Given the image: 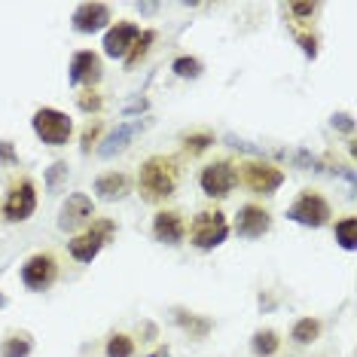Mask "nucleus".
Here are the masks:
<instances>
[{"label": "nucleus", "instance_id": "f257e3e1", "mask_svg": "<svg viewBox=\"0 0 357 357\" xmlns=\"http://www.w3.org/2000/svg\"><path fill=\"white\" fill-rule=\"evenodd\" d=\"M141 196L147 202H162L174 192V162L165 156H153L141 168Z\"/></svg>", "mask_w": 357, "mask_h": 357}, {"label": "nucleus", "instance_id": "f03ea898", "mask_svg": "<svg viewBox=\"0 0 357 357\" xmlns=\"http://www.w3.org/2000/svg\"><path fill=\"white\" fill-rule=\"evenodd\" d=\"M113 232H116V223H113V220H95L92 229H85L83 235H76V238L70 241L68 251L76 263H92L98 254H101V247L110 241Z\"/></svg>", "mask_w": 357, "mask_h": 357}, {"label": "nucleus", "instance_id": "7ed1b4c3", "mask_svg": "<svg viewBox=\"0 0 357 357\" xmlns=\"http://www.w3.org/2000/svg\"><path fill=\"white\" fill-rule=\"evenodd\" d=\"M226 235H229V223L220 211H202L196 220L190 223V238L196 247L202 251H211V247L223 245Z\"/></svg>", "mask_w": 357, "mask_h": 357}, {"label": "nucleus", "instance_id": "20e7f679", "mask_svg": "<svg viewBox=\"0 0 357 357\" xmlns=\"http://www.w3.org/2000/svg\"><path fill=\"white\" fill-rule=\"evenodd\" d=\"M34 132L43 144L49 147H61L68 144L70 132H74V123L68 119V113L55 110V107H43V110L34 113Z\"/></svg>", "mask_w": 357, "mask_h": 357}, {"label": "nucleus", "instance_id": "39448f33", "mask_svg": "<svg viewBox=\"0 0 357 357\" xmlns=\"http://www.w3.org/2000/svg\"><path fill=\"white\" fill-rule=\"evenodd\" d=\"M287 217L303 223V226H315L318 229V226H324L327 220H330V205H327L318 192H303V196L290 205Z\"/></svg>", "mask_w": 357, "mask_h": 357}, {"label": "nucleus", "instance_id": "423d86ee", "mask_svg": "<svg viewBox=\"0 0 357 357\" xmlns=\"http://www.w3.org/2000/svg\"><path fill=\"white\" fill-rule=\"evenodd\" d=\"M235 181H238V174H235V168L229 162H214L202 171V177H198V183H202V190L208 192L211 198H226L235 187Z\"/></svg>", "mask_w": 357, "mask_h": 357}, {"label": "nucleus", "instance_id": "0eeeda50", "mask_svg": "<svg viewBox=\"0 0 357 357\" xmlns=\"http://www.w3.org/2000/svg\"><path fill=\"white\" fill-rule=\"evenodd\" d=\"M92 214H95V205H92V198L85 196V192H74V196H70L68 202L61 205L59 226H61L64 232H76V229H83V226L89 223Z\"/></svg>", "mask_w": 357, "mask_h": 357}, {"label": "nucleus", "instance_id": "6e6552de", "mask_svg": "<svg viewBox=\"0 0 357 357\" xmlns=\"http://www.w3.org/2000/svg\"><path fill=\"white\" fill-rule=\"evenodd\" d=\"M55 275H59V266H55V260L49 254L31 256V260L21 266V281H25L28 290H46L49 284L55 281Z\"/></svg>", "mask_w": 357, "mask_h": 357}, {"label": "nucleus", "instance_id": "1a4fd4ad", "mask_svg": "<svg viewBox=\"0 0 357 357\" xmlns=\"http://www.w3.org/2000/svg\"><path fill=\"white\" fill-rule=\"evenodd\" d=\"M34 208H37V192H34L31 181H21L3 202V214H6L10 223H21V220H28L34 214Z\"/></svg>", "mask_w": 357, "mask_h": 357}, {"label": "nucleus", "instance_id": "9d476101", "mask_svg": "<svg viewBox=\"0 0 357 357\" xmlns=\"http://www.w3.org/2000/svg\"><path fill=\"white\" fill-rule=\"evenodd\" d=\"M245 183L254 192L272 196V192L284 183V174H281V168L269 165V162H247V165H245Z\"/></svg>", "mask_w": 357, "mask_h": 357}, {"label": "nucleus", "instance_id": "9b49d317", "mask_svg": "<svg viewBox=\"0 0 357 357\" xmlns=\"http://www.w3.org/2000/svg\"><path fill=\"white\" fill-rule=\"evenodd\" d=\"M138 37H141L138 25H132V21H119V25H113L110 31H107L104 52L110 55V59H128V52H132V46L138 43Z\"/></svg>", "mask_w": 357, "mask_h": 357}, {"label": "nucleus", "instance_id": "f8f14e48", "mask_svg": "<svg viewBox=\"0 0 357 357\" xmlns=\"http://www.w3.org/2000/svg\"><path fill=\"white\" fill-rule=\"evenodd\" d=\"M269 226H272L269 214L263 208H256V205H245V208L238 211V217H235V232H238L241 238H260V235L269 232Z\"/></svg>", "mask_w": 357, "mask_h": 357}, {"label": "nucleus", "instance_id": "ddd939ff", "mask_svg": "<svg viewBox=\"0 0 357 357\" xmlns=\"http://www.w3.org/2000/svg\"><path fill=\"white\" fill-rule=\"evenodd\" d=\"M70 83L74 85H92L101 80V59H98L95 52H76L74 59H70Z\"/></svg>", "mask_w": 357, "mask_h": 357}, {"label": "nucleus", "instance_id": "4468645a", "mask_svg": "<svg viewBox=\"0 0 357 357\" xmlns=\"http://www.w3.org/2000/svg\"><path fill=\"white\" fill-rule=\"evenodd\" d=\"M110 21V10L104 3H83L74 12V28L80 34H95Z\"/></svg>", "mask_w": 357, "mask_h": 357}, {"label": "nucleus", "instance_id": "2eb2a0df", "mask_svg": "<svg viewBox=\"0 0 357 357\" xmlns=\"http://www.w3.org/2000/svg\"><path fill=\"white\" fill-rule=\"evenodd\" d=\"M153 232L159 241H165V245H177V241L183 238V220L177 211H162L156 214L153 220Z\"/></svg>", "mask_w": 357, "mask_h": 357}, {"label": "nucleus", "instance_id": "dca6fc26", "mask_svg": "<svg viewBox=\"0 0 357 357\" xmlns=\"http://www.w3.org/2000/svg\"><path fill=\"white\" fill-rule=\"evenodd\" d=\"M128 177L123 174V171H107V174H101L95 181V192L98 198H104V202H116V198H123L128 192Z\"/></svg>", "mask_w": 357, "mask_h": 357}, {"label": "nucleus", "instance_id": "f3484780", "mask_svg": "<svg viewBox=\"0 0 357 357\" xmlns=\"http://www.w3.org/2000/svg\"><path fill=\"white\" fill-rule=\"evenodd\" d=\"M141 128H144V123H125V125H119L116 132L110 134V138L104 141L101 144V150H98V153L104 156V159H110V156H116V153H123V150L128 147V141L134 138V134L141 132Z\"/></svg>", "mask_w": 357, "mask_h": 357}, {"label": "nucleus", "instance_id": "a211bd4d", "mask_svg": "<svg viewBox=\"0 0 357 357\" xmlns=\"http://www.w3.org/2000/svg\"><path fill=\"white\" fill-rule=\"evenodd\" d=\"M318 333H320V324L315 318H303V320H296L294 324V330H290V339L299 342V345H312V342L318 339Z\"/></svg>", "mask_w": 357, "mask_h": 357}, {"label": "nucleus", "instance_id": "6ab92c4d", "mask_svg": "<svg viewBox=\"0 0 357 357\" xmlns=\"http://www.w3.org/2000/svg\"><path fill=\"white\" fill-rule=\"evenodd\" d=\"M336 241L342 251H354L357 247V217H345L336 223Z\"/></svg>", "mask_w": 357, "mask_h": 357}, {"label": "nucleus", "instance_id": "aec40b11", "mask_svg": "<svg viewBox=\"0 0 357 357\" xmlns=\"http://www.w3.org/2000/svg\"><path fill=\"white\" fill-rule=\"evenodd\" d=\"M254 354H260V357H269V354H275L278 351V345H281V339H278V333L275 330H260L254 336Z\"/></svg>", "mask_w": 357, "mask_h": 357}, {"label": "nucleus", "instance_id": "412c9836", "mask_svg": "<svg viewBox=\"0 0 357 357\" xmlns=\"http://www.w3.org/2000/svg\"><path fill=\"white\" fill-rule=\"evenodd\" d=\"M0 354H3V357H28V354H31V339H25V336L6 339L3 345H0Z\"/></svg>", "mask_w": 357, "mask_h": 357}, {"label": "nucleus", "instance_id": "4be33fe9", "mask_svg": "<svg viewBox=\"0 0 357 357\" xmlns=\"http://www.w3.org/2000/svg\"><path fill=\"white\" fill-rule=\"evenodd\" d=\"M153 40H156V34H153V31H141L138 43H134V46H132V52H128V59H125L128 68H134V64H138L141 59H144V55H147V49H150V43H153Z\"/></svg>", "mask_w": 357, "mask_h": 357}, {"label": "nucleus", "instance_id": "5701e85b", "mask_svg": "<svg viewBox=\"0 0 357 357\" xmlns=\"http://www.w3.org/2000/svg\"><path fill=\"white\" fill-rule=\"evenodd\" d=\"M134 354V342L128 336H113L107 342V357H132Z\"/></svg>", "mask_w": 357, "mask_h": 357}, {"label": "nucleus", "instance_id": "b1692460", "mask_svg": "<svg viewBox=\"0 0 357 357\" xmlns=\"http://www.w3.org/2000/svg\"><path fill=\"white\" fill-rule=\"evenodd\" d=\"M174 74L177 76H198L202 74V61L198 59H177L174 61Z\"/></svg>", "mask_w": 357, "mask_h": 357}, {"label": "nucleus", "instance_id": "393cba45", "mask_svg": "<svg viewBox=\"0 0 357 357\" xmlns=\"http://www.w3.org/2000/svg\"><path fill=\"white\" fill-rule=\"evenodd\" d=\"M214 144V138L208 132H202V134H190L187 141H183V147L190 150V153H202V150H208Z\"/></svg>", "mask_w": 357, "mask_h": 357}, {"label": "nucleus", "instance_id": "a878e982", "mask_svg": "<svg viewBox=\"0 0 357 357\" xmlns=\"http://www.w3.org/2000/svg\"><path fill=\"white\" fill-rule=\"evenodd\" d=\"M61 177H68V165H64V162H55V165L49 168V174H46V187L55 192V190H59V181H61Z\"/></svg>", "mask_w": 357, "mask_h": 357}, {"label": "nucleus", "instance_id": "bb28decb", "mask_svg": "<svg viewBox=\"0 0 357 357\" xmlns=\"http://www.w3.org/2000/svg\"><path fill=\"white\" fill-rule=\"evenodd\" d=\"M80 110H85V113L101 110V98H98L95 92H83V95H80Z\"/></svg>", "mask_w": 357, "mask_h": 357}, {"label": "nucleus", "instance_id": "cd10ccee", "mask_svg": "<svg viewBox=\"0 0 357 357\" xmlns=\"http://www.w3.org/2000/svg\"><path fill=\"white\" fill-rule=\"evenodd\" d=\"M98 132H101V125H98V123L85 128V132H83V150H89V147H92V141L98 138Z\"/></svg>", "mask_w": 357, "mask_h": 357}, {"label": "nucleus", "instance_id": "c85d7f7f", "mask_svg": "<svg viewBox=\"0 0 357 357\" xmlns=\"http://www.w3.org/2000/svg\"><path fill=\"white\" fill-rule=\"evenodd\" d=\"M290 12L299 16V19H305V16H312V12H315V3H294V6H290Z\"/></svg>", "mask_w": 357, "mask_h": 357}, {"label": "nucleus", "instance_id": "c756f323", "mask_svg": "<svg viewBox=\"0 0 357 357\" xmlns=\"http://www.w3.org/2000/svg\"><path fill=\"white\" fill-rule=\"evenodd\" d=\"M333 125L342 128V132H351V128H354V123H351V116H348V113H339V116H333Z\"/></svg>", "mask_w": 357, "mask_h": 357}, {"label": "nucleus", "instance_id": "7c9ffc66", "mask_svg": "<svg viewBox=\"0 0 357 357\" xmlns=\"http://www.w3.org/2000/svg\"><path fill=\"white\" fill-rule=\"evenodd\" d=\"M299 43H303L305 55H312V59H315V52H318V49H315V37H305V34H303V37H299Z\"/></svg>", "mask_w": 357, "mask_h": 357}, {"label": "nucleus", "instance_id": "2f4dec72", "mask_svg": "<svg viewBox=\"0 0 357 357\" xmlns=\"http://www.w3.org/2000/svg\"><path fill=\"white\" fill-rule=\"evenodd\" d=\"M3 303H6V299H3V294H0V305H3Z\"/></svg>", "mask_w": 357, "mask_h": 357}]
</instances>
